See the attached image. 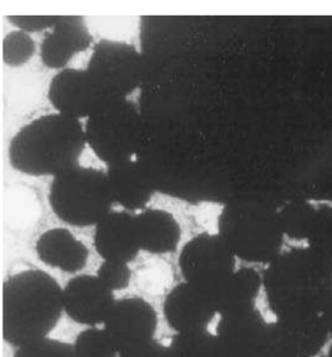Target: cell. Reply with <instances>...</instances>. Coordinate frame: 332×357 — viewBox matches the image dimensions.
<instances>
[{
	"instance_id": "obj_10",
	"label": "cell",
	"mask_w": 332,
	"mask_h": 357,
	"mask_svg": "<svg viewBox=\"0 0 332 357\" xmlns=\"http://www.w3.org/2000/svg\"><path fill=\"white\" fill-rule=\"evenodd\" d=\"M95 250L103 261L134 262L141 253L135 213L112 211L95 226Z\"/></svg>"
},
{
	"instance_id": "obj_1",
	"label": "cell",
	"mask_w": 332,
	"mask_h": 357,
	"mask_svg": "<svg viewBox=\"0 0 332 357\" xmlns=\"http://www.w3.org/2000/svg\"><path fill=\"white\" fill-rule=\"evenodd\" d=\"M63 312V287L41 270L7 278L2 293V336L17 349L48 338Z\"/></svg>"
},
{
	"instance_id": "obj_3",
	"label": "cell",
	"mask_w": 332,
	"mask_h": 357,
	"mask_svg": "<svg viewBox=\"0 0 332 357\" xmlns=\"http://www.w3.org/2000/svg\"><path fill=\"white\" fill-rule=\"evenodd\" d=\"M86 144L107 167L136 159L146 132L142 108L129 98L105 100L84 125Z\"/></svg>"
},
{
	"instance_id": "obj_9",
	"label": "cell",
	"mask_w": 332,
	"mask_h": 357,
	"mask_svg": "<svg viewBox=\"0 0 332 357\" xmlns=\"http://www.w3.org/2000/svg\"><path fill=\"white\" fill-rule=\"evenodd\" d=\"M163 314L176 334L211 332L216 319V310H210L206 304L205 291L186 282L176 284L166 295Z\"/></svg>"
},
{
	"instance_id": "obj_18",
	"label": "cell",
	"mask_w": 332,
	"mask_h": 357,
	"mask_svg": "<svg viewBox=\"0 0 332 357\" xmlns=\"http://www.w3.org/2000/svg\"><path fill=\"white\" fill-rule=\"evenodd\" d=\"M96 275L108 289L116 292L129 287L132 280V271L127 263L103 261Z\"/></svg>"
},
{
	"instance_id": "obj_20",
	"label": "cell",
	"mask_w": 332,
	"mask_h": 357,
	"mask_svg": "<svg viewBox=\"0 0 332 357\" xmlns=\"http://www.w3.org/2000/svg\"><path fill=\"white\" fill-rule=\"evenodd\" d=\"M118 357H181L169 344L154 341L127 349L120 353Z\"/></svg>"
},
{
	"instance_id": "obj_16",
	"label": "cell",
	"mask_w": 332,
	"mask_h": 357,
	"mask_svg": "<svg viewBox=\"0 0 332 357\" xmlns=\"http://www.w3.org/2000/svg\"><path fill=\"white\" fill-rule=\"evenodd\" d=\"M36 52V44L31 34L13 31L3 39V61L5 65L18 68L28 63Z\"/></svg>"
},
{
	"instance_id": "obj_17",
	"label": "cell",
	"mask_w": 332,
	"mask_h": 357,
	"mask_svg": "<svg viewBox=\"0 0 332 357\" xmlns=\"http://www.w3.org/2000/svg\"><path fill=\"white\" fill-rule=\"evenodd\" d=\"M12 357H75V354L73 344L48 337L15 349Z\"/></svg>"
},
{
	"instance_id": "obj_14",
	"label": "cell",
	"mask_w": 332,
	"mask_h": 357,
	"mask_svg": "<svg viewBox=\"0 0 332 357\" xmlns=\"http://www.w3.org/2000/svg\"><path fill=\"white\" fill-rule=\"evenodd\" d=\"M135 223L142 251L149 255H166L178 250L181 228L169 211L147 208L135 213Z\"/></svg>"
},
{
	"instance_id": "obj_6",
	"label": "cell",
	"mask_w": 332,
	"mask_h": 357,
	"mask_svg": "<svg viewBox=\"0 0 332 357\" xmlns=\"http://www.w3.org/2000/svg\"><path fill=\"white\" fill-rule=\"evenodd\" d=\"M103 327L122 353L154 341L158 314L144 298H122L116 300Z\"/></svg>"
},
{
	"instance_id": "obj_24",
	"label": "cell",
	"mask_w": 332,
	"mask_h": 357,
	"mask_svg": "<svg viewBox=\"0 0 332 357\" xmlns=\"http://www.w3.org/2000/svg\"><path fill=\"white\" fill-rule=\"evenodd\" d=\"M272 268V262L271 261H266V262H264V266H263V271H264L265 273L268 272L270 269Z\"/></svg>"
},
{
	"instance_id": "obj_7",
	"label": "cell",
	"mask_w": 332,
	"mask_h": 357,
	"mask_svg": "<svg viewBox=\"0 0 332 357\" xmlns=\"http://www.w3.org/2000/svg\"><path fill=\"white\" fill-rule=\"evenodd\" d=\"M63 303L68 319L85 327H96L107 321L116 298L97 275H78L63 287Z\"/></svg>"
},
{
	"instance_id": "obj_19",
	"label": "cell",
	"mask_w": 332,
	"mask_h": 357,
	"mask_svg": "<svg viewBox=\"0 0 332 357\" xmlns=\"http://www.w3.org/2000/svg\"><path fill=\"white\" fill-rule=\"evenodd\" d=\"M61 16H9L10 24L19 31L31 34L50 31Z\"/></svg>"
},
{
	"instance_id": "obj_25",
	"label": "cell",
	"mask_w": 332,
	"mask_h": 357,
	"mask_svg": "<svg viewBox=\"0 0 332 357\" xmlns=\"http://www.w3.org/2000/svg\"><path fill=\"white\" fill-rule=\"evenodd\" d=\"M324 314V312H319V314H318L319 319H321V317H323Z\"/></svg>"
},
{
	"instance_id": "obj_5",
	"label": "cell",
	"mask_w": 332,
	"mask_h": 357,
	"mask_svg": "<svg viewBox=\"0 0 332 357\" xmlns=\"http://www.w3.org/2000/svg\"><path fill=\"white\" fill-rule=\"evenodd\" d=\"M103 98H128L146 80L144 56L127 42L102 39L95 44L85 68Z\"/></svg>"
},
{
	"instance_id": "obj_21",
	"label": "cell",
	"mask_w": 332,
	"mask_h": 357,
	"mask_svg": "<svg viewBox=\"0 0 332 357\" xmlns=\"http://www.w3.org/2000/svg\"><path fill=\"white\" fill-rule=\"evenodd\" d=\"M287 245H289L292 250H308L312 248V243L309 238L292 237Z\"/></svg>"
},
{
	"instance_id": "obj_12",
	"label": "cell",
	"mask_w": 332,
	"mask_h": 357,
	"mask_svg": "<svg viewBox=\"0 0 332 357\" xmlns=\"http://www.w3.org/2000/svg\"><path fill=\"white\" fill-rule=\"evenodd\" d=\"M105 172L114 204L132 213L147 208L157 191L141 162L129 160L107 167Z\"/></svg>"
},
{
	"instance_id": "obj_22",
	"label": "cell",
	"mask_w": 332,
	"mask_h": 357,
	"mask_svg": "<svg viewBox=\"0 0 332 357\" xmlns=\"http://www.w3.org/2000/svg\"><path fill=\"white\" fill-rule=\"evenodd\" d=\"M243 258L241 257L240 255H238L237 253H235L233 255V267H232V274L238 275L239 273L242 272L243 270Z\"/></svg>"
},
{
	"instance_id": "obj_11",
	"label": "cell",
	"mask_w": 332,
	"mask_h": 357,
	"mask_svg": "<svg viewBox=\"0 0 332 357\" xmlns=\"http://www.w3.org/2000/svg\"><path fill=\"white\" fill-rule=\"evenodd\" d=\"M92 43L93 36L83 17L61 16L41 41V61L50 70H63L73 56L87 50Z\"/></svg>"
},
{
	"instance_id": "obj_2",
	"label": "cell",
	"mask_w": 332,
	"mask_h": 357,
	"mask_svg": "<svg viewBox=\"0 0 332 357\" xmlns=\"http://www.w3.org/2000/svg\"><path fill=\"white\" fill-rule=\"evenodd\" d=\"M86 145L81 121L50 113L31 121L12 137L9 162L26 176L55 177L80 166Z\"/></svg>"
},
{
	"instance_id": "obj_4",
	"label": "cell",
	"mask_w": 332,
	"mask_h": 357,
	"mask_svg": "<svg viewBox=\"0 0 332 357\" xmlns=\"http://www.w3.org/2000/svg\"><path fill=\"white\" fill-rule=\"evenodd\" d=\"M52 211L73 227H93L114 204L107 172L76 166L53 177L48 194Z\"/></svg>"
},
{
	"instance_id": "obj_23",
	"label": "cell",
	"mask_w": 332,
	"mask_h": 357,
	"mask_svg": "<svg viewBox=\"0 0 332 357\" xmlns=\"http://www.w3.org/2000/svg\"><path fill=\"white\" fill-rule=\"evenodd\" d=\"M292 252V248H290L289 245H287V243H282L281 245H280L279 248V255L280 256H285L287 255H290V253Z\"/></svg>"
},
{
	"instance_id": "obj_13",
	"label": "cell",
	"mask_w": 332,
	"mask_h": 357,
	"mask_svg": "<svg viewBox=\"0 0 332 357\" xmlns=\"http://www.w3.org/2000/svg\"><path fill=\"white\" fill-rule=\"evenodd\" d=\"M38 259L48 267L68 274L84 269L89 250L70 230L53 228L44 232L36 243Z\"/></svg>"
},
{
	"instance_id": "obj_8",
	"label": "cell",
	"mask_w": 332,
	"mask_h": 357,
	"mask_svg": "<svg viewBox=\"0 0 332 357\" xmlns=\"http://www.w3.org/2000/svg\"><path fill=\"white\" fill-rule=\"evenodd\" d=\"M47 97L56 113L75 120L88 119L105 100L96 90L85 70H59L49 84Z\"/></svg>"
},
{
	"instance_id": "obj_15",
	"label": "cell",
	"mask_w": 332,
	"mask_h": 357,
	"mask_svg": "<svg viewBox=\"0 0 332 357\" xmlns=\"http://www.w3.org/2000/svg\"><path fill=\"white\" fill-rule=\"evenodd\" d=\"M73 344L75 357H118L120 351L103 327H86Z\"/></svg>"
}]
</instances>
